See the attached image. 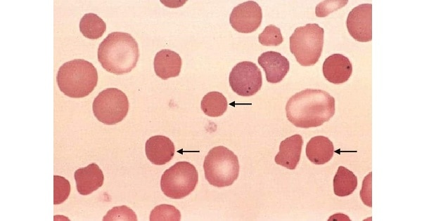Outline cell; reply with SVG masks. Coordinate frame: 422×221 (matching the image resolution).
<instances>
[{
	"label": "cell",
	"mask_w": 422,
	"mask_h": 221,
	"mask_svg": "<svg viewBox=\"0 0 422 221\" xmlns=\"http://www.w3.org/2000/svg\"><path fill=\"white\" fill-rule=\"evenodd\" d=\"M198 181L196 167L188 161H178L162 175L160 188L167 197L179 199L190 194Z\"/></svg>",
	"instance_id": "cell-6"
},
{
	"label": "cell",
	"mask_w": 422,
	"mask_h": 221,
	"mask_svg": "<svg viewBox=\"0 0 422 221\" xmlns=\"http://www.w3.org/2000/svg\"><path fill=\"white\" fill-rule=\"evenodd\" d=\"M357 186V178L344 166H339L333 178V192L338 196L351 194Z\"/></svg>",
	"instance_id": "cell-18"
},
{
	"label": "cell",
	"mask_w": 422,
	"mask_h": 221,
	"mask_svg": "<svg viewBox=\"0 0 422 221\" xmlns=\"http://www.w3.org/2000/svg\"><path fill=\"white\" fill-rule=\"evenodd\" d=\"M335 99L320 89L307 88L296 93L286 105L288 120L298 128L318 127L335 114Z\"/></svg>",
	"instance_id": "cell-1"
},
{
	"label": "cell",
	"mask_w": 422,
	"mask_h": 221,
	"mask_svg": "<svg viewBox=\"0 0 422 221\" xmlns=\"http://www.w3.org/2000/svg\"><path fill=\"white\" fill-rule=\"evenodd\" d=\"M106 29L105 22L96 14H85L79 22V30L82 34L90 39L100 38Z\"/></svg>",
	"instance_id": "cell-20"
},
{
	"label": "cell",
	"mask_w": 422,
	"mask_h": 221,
	"mask_svg": "<svg viewBox=\"0 0 422 221\" xmlns=\"http://www.w3.org/2000/svg\"><path fill=\"white\" fill-rule=\"evenodd\" d=\"M149 220L151 221H179L181 220V214L179 210L174 206L162 204L153 209Z\"/></svg>",
	"instance_id": "cell-21"
},
{
	"label": "cell",
	"mask_w": 422,
	"mask_h": 221,
	"mask_svg": "<svg viewBox=\"0 0 422 221\" xmlns=\"http://www.w3.org/2000/svg\"><path fill=\"white\" fill-rule=\"evenodd\" d=\"M258 41L263 46H276L280 45L283 39L280 29L269 25L259 34Z\"/></svg>",
	"instance_id": "cell-22"
},
{
	"label": "cell",
	"mask_w": 422,
	"mask_h": 221,
	"mask_svg": "<svg viewBox=\"0 0 422 221\" xmlns=\"http://www.w3.org/2000/svg\"><path fill=\"white\" fill-rule=\"evenodd\" d=\"M262 20V8L254 1L238 4L234 8L229 17L231 27L241 33L253 32L260 27Z\"/></svg>",
	"instance_id": "cell-9"
},
{
	"label": "cell",
	"mask_w": 422,
	"mask_h": 221,
	"mask_svg": "<svg viewBox=\"0 0 422 221\" xmlns=\"http://www.w3.org/2000/svg\"><path fill=\"white\" fill-rule=\"evenodd\" d=\"M346 26L348 32L356 41H371L372 4H364L354 7L347 15Z\"/></svg>",
	"instance_id": "cell-10"
},
{
	"label": "cell",
	"mask_w": 422,
	"mask_h": 221,
	"mask_svg": "<svg viewBox=\"0 0 422 221\" xmlns=\"http://www.w3.org/2000/svg\"><path fill=\"white\" fill-rule=\"evenodd\" d=\"M75 180L78 192L88 195L103 185L104 176L96 163H92L75 170Z\"/></svg>",
	"instance_id": "cell-15"
},
{
	"label": "cell",
	"mask_w": 422,
	"mask_h": 221,
	"mask_svg": "<svg viewBox=\"0 0 422 221\" xmlns=\"http://www.w3.org/2000/svg\"><path fill=\"white\" fill-rule=\"evenodd\" d=\"M257 62L265 72L267 81L271 83L281 81L290 69L288 59L276 51L262 53L258 57Z\"/></svg>",
	"instance_id": "cell-11"
},
{
	"label": "cell",
	"mask_w": 422,
	"mask_h": 221,
	"mask_svg": "<svg viewBox=\"0 0 422 221\" xmlns=\"http://www.w3.org/2000/svg\"><path fill=\"white\" fill-rule=\"evenodd\" d=\"M181 64L180 55L169 49L158 51L153 62L156 75L163 80L177 76L181 72Z\"/></svg>",
	"instance_id": "cell-16"
},
{
	"label": "cell",
	"mask_w": 422,
	"mask_h": 221,
	"mask_svg": "<svg viewBox=\"0 0 422 221\" xmlns=\"http://www.w3.org/2000/svg\"><path fill=\"white\" fill-rule=\"evenodd\" d=\"M302 145L303 139L298 134L284 139L280 143L279 151L275 156L276 163L294 170L300 161Z\"/></svg>",
	"instance_id": "cell-14"
},
{
	"label": "cell",
	"mask_w": 422,
	"mask_h": 221,
	"mask_svg": "<svg viewBox=\"0 0 422 221\" xmlns=\"http://www.w3.org/2000/svg\"><path fill=\"white\" fill-rule=\"evenodd\" d=\"M322 70L328 81L334 84H340L347 81L350 77L352 66L347 57L335 53L324 60Z\"/></svg>",
	"instance_id": "cell-12"
},
{
	"label": "cell",
	"mask_w": 422,
	"mask_h": 221,
	"mask_svg": "<svg viewBox=\"0 0 422 221\" xmlns=\"http://www.w3.org/2000/svg\"><path fill=\"white\" fill-rule=\"evenodd\" d=\"M138 43L133 36L126 32H114L109 34L100 43L98 60L108 72L120 75L128 73L135 67L139 60Z\"/></svg>",
	"instance_id": "cell-2"
},
{
	"label": "cell",
	"mask_w": 422,
	"mask_h": 221,
	"mask_svg": "<svg viewBox=\"0 0 422 221\" xmlns=\"http://www.w3.org/2000/svg\"><path fill=\"white\" fill-rule=\"evenodd\" d=\"M146 155L155 165H164L169 162L174 154V145L167 137L154 135L146 142Z\"/></svg>",
	"instance_id": "cell-13"
},
{
	"label": "cell",
	"mask_w": 422,
	"mask_h": 221,
	"mask_svg": "<svg viewBox=\"0 0 422 221\" xmlns=\"http://www.w3.org/2000/svg\"><path fill=\"white\" fill-rule=\"evenodd\" d=\"M371 172L365 177L360 192V196L362 201L369 207H371Z\"/></svg>",
	"instance_id": "cell-26"
},
{
	"label": "cell",
	"mask_w": 422,
	"mask_h": 221,
	"mask_svg": "<svg viewBox=\"0 0 422 221\" xmlns=\"http://www.w3.org/2000/svg\"><path fill=\"white\" fill-rule=\"evenodd\" d=\"M70 192V185L68 180L60 175H53V204L64 202Z\"/></svg>",
	"instance_id": "cell-23"
},
{
	"label": "cell",
	"mask_w": 422,
	"mask_h": 221,
	"mask_svg": "<svg viewBox=\"0 0 422 221\" xmlns=\"http://www.w3.org/2000/svg\"><path fill=\"white\" fill-rule=\"evenodd\" d=\"M324 30L318 24L297 27L289 39L290 51L302 66L315 65L321 54Z\"/></svg>",
	"instance_id": "cell-5"
},
{
	"label": "cell",
	"mask_w": 422,
	"mask_h": 221,
	"mask_svg": "<svg viewBox=\"0 0 422 221\" xmlns=\"http://www.w3.org/2000/svg\"><path fill=\"white\" fill-rule=\"evenodd\" d=\"M333 153V142L323 135L312 138L306 146L307 157L316 165H322L329 161L332 159Z\"/></svg>",
	"instance_id": "cell-17"
},
{
	"label": "cell",
	"mask_w": 422,
	"mask_h": 221,
	"mask_svg": "<svg viewBox=\"0 0 422 221\" xmlns=\"http://www.w3.org/2000/svg\"><path fill=\"white\" fill-rule=\"evenodd\" d=\"M227 105L225 96L217 91L207 93L200 102V107L204 114L211 117L222 116L226 111Z\"/></svg>",
	"instance_id": "cell-19"
},
{
	"label": "cell",
	"mask_w": 422,
	"mask_h": 221,
	"mask_svg": "<svg viewBox=\"0 0 422 221\" xmlns=\"http://www.w3.org/2000/svg\"><path fill=\"white\" fill-rule=\"evenodd\" d=\"M229 82L233 91L238 95L251 96L262 87V73L254 62L243 61L233 67L229 74Z\"/></svg>",
	"instance_id": "cell-8"
},
{
	"label": "cell",
	"mask_w": 422,
	"mask_h": 221,
	"mask_svg": "<svg viewBox=\"0 0 422 221\" xmlns=\"http://www.w3.org/2000/svg\"><path fill=\"white\" fill-rule=\"evenodd\" d=\"M347 2V0L323 1L316 6V15L319 18L326 17L329 13L345 6Z\"/></svg>",
	"instance_id": "cell-25"
},
{
	"label": "cell",
	"mask_w": 422,
	"mask_h": 221,
	"mask_svg": "<svg viewBox=\"0 0 422 221\" xmlns=\"http://www.w3.org/2000/svg\"><path fill=\"white\" fill-rule=\"evenodd\" d=\"M59 89L70 98L87 96L97 85L98 74L90 62L75 59L60 66L56 76Z\"/></svg>",
	"instance_id": "cell-3"
},
{
	"label": "cell",
	"mask_w": 422,
	"mask_h": 221,
	"mask_svg": "<svg viewBox=\"0 0 422 221\" xmlns=\"http://www.w3.org/2000/svg\"><path fill=\"white\" fill-rule=\"evenodd\" d=\"M103 220H131L136 221L135 213L126 206L114 207L103 217Z\"/></svg>",
	"instance_id": "cell-24"
},
{
	"label": "cell",
	"mask_w": 422,
	"mask_h": 221,
	"mask_svg": "<svg viewBox=\"0 0 422 221\" xmlns=\"http://www.w3.org/2000/svg\"><path fill=\"white\" fill-rule=\"evenodd\" d=\"M93 112L96 118L107 125L120 122L127 116L129 101L127 95L115 88H106L95 98Z\"/></svg>",
	"instance_id": "cell-7"
},
{
	"label": "cell",
	"mask_w": 422,
	"mask_h": 221,
	"mask_svg": "<svg viewBox=\"0 0 422 221\" xmlns=\"http://www.w3.org/2000/svg\"><path fill=\"white\" fill-rule=\"evenodd\" d=\"M203 168L205 179L210 185L217 187L230 186L238 176V159L226 147H215L205 156Z\"/></svg>",
	"instance_id": "cell-4"
}]
</instances>
